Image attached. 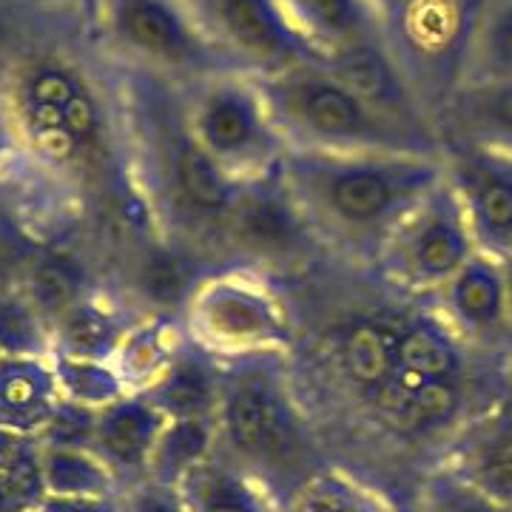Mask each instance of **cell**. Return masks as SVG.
Wrapping results in <instances>:
<instances>
[{
    "instance_id": "6da1fadb",
    "label": "cell",
    "mask_w": 512,
    "mask_h": 512,
    "mask_svg": "<svg viewBox=\"0 0 512 512\" xmlns=\"http://www.w3.org/2000/svg\"><path fill=\"white\" fill-rule=\"evenodd\" d=\"M0 154L69 194H137L114 74L57 40L0 57Z\"/></svg>"
},
{
    "instance_id": "7a4b0ae2",
    "label": "cell",
    "mask_w": 512,
    "mask_h": 512,
    "mask_svg": "<svg viewBox=\"0 0 512 512\" xmlns=\"http://www.w3.org/2000/svg\"><path fill=\"white\" fill-rule=\"evenodd\" d=\"M117 86L131 180L154 228L177 245L220 242L239 183L194 140L183 89L128 69H117Z\"/></svg>"
},
{
    "instance_id": "3957f363",
    "label": "cell",
    "mask_w": 512,
    "mask_h": 512,
    "mask_svg": "<svg viewBox=\"0 0 512 512\" xmlns=\"http://www.w3.org/2000/svg\"><path fill=\"white\" fill-rule=\"evenodd\" d=\"M444 180L441 154L291 148L279 183L319 242L376 259L399 222Z\"/></svg>"
},
{
    "instance_id": "277c9868",
    "label": "cell",
    "mask_w": 512,
    "mask_h": 512,
    "mask_svg": "<svg viewBox=\"0 0 512 512\" xmlns=\"http://www.w3.org/2000/svg\"><path fill=\"white\" fill-rule=\"evenodd\" d=\"M217 450L259 478L279 504L328 464L296 393L288 356L222 362Z\"/></svg>"
},
{
    "instance_id": "5b68a950",
    "label": "cell",
    "mask_w": 512,
    "mask_h": 512,
    "mask_svg": "<svg viewBox=\"0 0 512 512\" xmlns=\"http://www.w3.org/2000/svg\"><path fill=\"white\" fill-rule=\"evenodd\" d=\"M259 83L291 148L444 154L436 128L393 117L336 63H302Z\"/></svg>"
},
{
    "instance_id": "8992f818",
    "label": "cell",
    "mask_w": 512,
    "mask_h": 512,
    "mask_svg": "<svg viewBox=\"0 0 512 512\" xmlns=\"http://www.w3.org/2000/svg\"><path fill=\"white\" fill-rule=\"evenodd\" d=\"M467 393V345L430 305L404 313L393 370L370 416L393 439L439 444L441 456L470 416Z\"/></svg>"
},
{
    "instance_id": "52a82bcc",
    "label": "cell",
    "mask_w": 512,
    "mask_h": 512,
    "mask_svg": "<svg viewBox=\"0 0 512 512\" xmlns=\"http://www.w3.org/2000/svg\"><path fill=\"white\" fill-rule=\"evenodd\" d=\"M180 325L185 339L217 362L291 356L296 345L285 296L251 265L202 274L180 313Z\"/></svg>"
},
{
    "instance_id": "ba28073f",
    "label": "cell",
    "mask_w": 512,
    "mask_h": 512,
    "mask_svg": "<svg viewBox=\"0 0 512 512\" xmlns=\"http://www.w3.org/2000/svg\"><path fill=\"white\" fill-rule=\"evenodd\" d=\"M89 37L111 66L180 89L231 69L202 32L188 0H103Z\"/></svg>"
},
{
    "instance_id": "9c48e42d",
    "label": "cell",
    "mask_w": 512,
    "mask_h": 512,
    "mask_svg": "<svg viewBox=\"0 0 512 512\" xmlns=\"http://www.w3.org/2000/svg\"><path fill=\"white\" fill-rule=\"evenodd\" d=\"M183 109L194 140L234 183L279 174L291 146L256 77L225 69L197 80L183 89Z\"/></svg>"
},
{
    "instance_id": "30bf717a",
    "label": "cell",
    "mask_w": 512,
    "mask_h": 512,
    "mask_svg": "<svg viewBox=\"0 0 512 512\" xmlns=\"http://www.w3.org/2000/svg\"><path fill=\"white\" fill-rule=\"evenodd\" d=\"M476 254L473 228L444 177L399 222L376 259V268L399 293L430 302Z\"/></svg>"
},
{
    "instance_id": "8fae6325",
    "label": "cell",
    "mask_w": 512,
    "mask_h": 512,
    "mask_svg": "<svg viewBox=\"0 0 512 512\" xmlns=\"http://www.w3.org/2000/svg\"><path fill=\"white\" fill-rule=\"evenodd\" d=\"M202 32L231 69L274 77L322 57L299 35L282 0H188Z\"/></svg>"
},
{
    "instance_id": "7c38bea8",
    "label": "cell",
    "mask_w": 512,
    "mask_h": 512,
    "mask_svg": "<svg viewBox=\"0 0 512 512\" xmlns=\"http://www.w3.org/2000/svg\"><path fill=\"white\" fill-rule=\"evenodd\" d=\"M444 177L473 228L478 251L512 254V154L444 143Z\"/></svg>"
},
{
    "instance_id": "4fadbf2b",
    "label": "cell",
    "mask_w": 512,
    "mask_h": 512,
    "mask_svg": "<svg viewBox=\"0 0 512 512\" xmlns=\"http://www.w3.org/2000/svg\"><path fill=\"white\" fill-rule=\"evenodd\" d=\"M313 239L311 228L279 183V174L271 180L239 185L220 231V245L254 262L291 259Z\"/></svg>"
},
{
    "instance_id": "5bb4252c",
    "label": "cell",
    "mask_w": 512,
    "mask_h": 512,
    "mask_svg": "<svg viewBox=\"0 0 512 512\" xmlns=\"http://www.w3.org/2000/svg\"><path fill=\"white\" fill-rule=\"evenodd\" d=\"M399 325L402 316H359L328 330L319 342V362L325 376L345 396L362 404L367 413H373L384 384L390 379Z\"/></svg>"
},
{
    "instance_id": "9a60e30c",
    "label": "cell",
    "mask_w": 512,
    "mask_h": 512,
    "mask_svg": "<svg viewBox=\"0 0 512 512\" xmlns=\"http://www.w3.org/2000/svg\"><path fill=\"white\" fill-rule=\"evenodd\" d=\"M441 322L456 333L458 339L473 345H495L512 328L510 288L501 256L478 251L430 302Z\"/></svg>"
},
{
    "instance_id": "2e32d148",
    "label": "cell",
    "mask_w": 512,
    "mask_h": 512,
    "mask_svg": "<svg viewBox=\"0 0 512 512\" xmlns=\"http://www.w3.org/2000/svg\"><path fill=\"white\" fill-rule=\"evenodd\" d=\"M439 464L512 507V390L464 419L441 450Z\"/></svg>"
},
{
    "instance_id": "e0dca14e",
    "label": "cell",
    "mask_w": 512,
    "mask_h": 512,
    "mask_svg": "<svg viewBox=\"0 0 512 512\" xmlns=\"http://www.w3.org/2000/svg\"><path fill=\"white\" fill-rule=\"evenodd\" d=\"M165 419L146 393H126L97 410L92 453L111 470L120 495L148 478V461L163 436Z\"/></svg>"
},
{
    "instance_id": "ac0fdd59",
    "label": "cell",
    "mask_w": 512,
    "mask_h": 512,
    "mask_svg": "<svg viewBox=\"0 0 512 512\" xmlns=\"http://www.w3.org/2000/svg\"><path fill=\"white\" fill-rule=\"evenodd\" d=\"M313 52L336 63L387 46V29L373 0H282Z\"/></svg>"
},
{
    "instance_id": "d6986e66",
    "label": "cell",
    "mask_w": 512,
    "mask_h": 512,
    "mask_svg": "<svg viewBox=\"0 0 512 512\" xmlns=\"http://www.w3.org/2000/svg\"><path fill=\"white\" fill-rule=\"evenodd\" d=\"M441 143L512 154V77L461 83L436 106Z\"/></svg>"
},
{
    "instance_id": "ffe728a7",
    "label": "cell",
    "mask_w": 512,
    "mask_h": 512,
    "mask_svg": "<svg viewBox=\"0 0 512 512\" xmlns=\"http://www.w3.org/2000/svg\"><path fill=\"white\" fill-rule=\"evenodd\" d=\"M63 402L49 353H6L0 359V427L40 436Z\"/></svg>"
},
{
    "instance_id": "44dd1931",
    "label": "cell",
    "mask_w": 512,
    "mask_h": 512,
    "mask_svg": "<svg viewBox=\"0 0 512 512\" xmlns=\"http://www.w3.org/2000/svg\"><path fill=\"white\" fill-rule=\"evenodd\" d=\"M146 313H131L100 293L86 291L49 328V353L111 362L128 328Z\"/></svg>"
},
{
    "instance_id": "7402d4cb",
    "label": "cell",
    "mask_w": 512,
    "mask_h": 512,
    "mask_svg": "<svg viewBox=\"0 0 512 512\" xmlns=\"http://www.w3.org/2000/svg\"><path fill=\"white\" fill-rule=\"evenodd\" d=\"M220 384L222 362L202 353L185 339L183 350L174 356V362L143 393L168 421L217 419Z\"/></svg>"
},
{
    "instance_id": "603a6c76",
    "label": "cell",
    "mask_w": 512,
    "mask_h": 512,
    "mask_svg": "<svg viewBox=\"0 0 512 512\" xmlns=\"http://www.w3.org/2000/svg\"><path fill=\"white\" fill-rule=\"evenodd\" d=\"M180 495L188 512H282L279 498L220 450L180 481Z\"/></svg>"
},
{
    "instance_id": "cb8c5ba5",
    "label": "cell",
    "mask_w": 512,
    "mask_h": 512,
    "mask_svg": "<svg viewBox=\"0 0 512 512\" xmlns=\"http://www.w3.org/2000/svg\"><path fill=\"white\" fill-rule=\"evenodd\" d=\"M185 333L180 319L140 316L123 336L111 365L123 379L128 393H143L165 373L174 356L183 350Z\"/></svg>"
},
{
    "instance_id": "d4e9b609",
    "label": "cell",
    "mask_w": 512,
    "mask_h": 512,
    "mask_svg": "<svg viewBox=\"0 0 512 512\" xmlns=\"http://www.w3.org/2000/svg\"><path fill=\"white\" fill-rule=\"evenodd\" d=\"M282 512H404L390 495L345 467L325 464L302 481L285 501Z\"/></svg>"
},
{
    "instance_id": "484cf974",
    "label": "cell",
    "mask_w": 512,
    "mask_h": 512,
    "mask_svg": "<svg viewBox=\"0 0 512 512\" xmlns=\"http://www.w3.org/2000/svg\"><path fill=\"white\" fill-rule=\"evenodd\" d=\"M197 274L188 265L183 245L163 239L154 251H146L134 268V293L146 305V316H171L180 319L188 296L194 291Z\"/></svg>"
},
{
    "instance_id": "4316f807",
    "label": "cell",
    "mask_w": 512,
    "mask_h": 512,
    "mask_svg": "<svg viewBox=\"0 0 512 512\" xmlns=\"http://www.w3.org/2000/svg\"><path fill=\"white\" fill-rule=\"evenodd\" d=\"M217 453V419L168 421L148 461V481L180 487L194 467Z\"/></svg>"
},
{
    "instance_id": "83f0119b",
    "label": "cell",
    "mask_w": 512,
    "mask_h": 512,
    "mask_svg": "<svg viewBox=\"0 0 512 512\" xmlns=\"http://www.w3.org/2000/svg\"><path fill=\"white\" fill-rule=\"evenodd\" d=\"M43 487L60 498H117L120 484L111 470L80 447H43Z\"/></svg>"
},
{
    "instance_id": "f1b7e54d",
    "label": "cell",
    "mask_w": 512,
    "mask_h": 512,
    "mask_svg": "<svg viewBox=\"0 0 512 512\" xmlns=\"http://www.w3.org/2000/svg\"><path fill=\"white\" fill-rule=\"evenodd\" d=\"M52 356V353H49ZM57 382L63 399L74 404L103 410L106 404L126 396V384L117 376L111 362H92V359H69V356H52Z\"/></svg>"
},
{
    "instance_id": "f546056e",
    "label": "cell",
    "mask_w": 512,
    "mask_h": 512,
    "mask_svg": "<svg viewBox=\"0 0 512 512\" xmlns=\"http://www.w3.org/2000/svg\"><path fill=\"white\" fill-rule=\"evenodd\" d=\"M413 512H512V507L470 487L464 478L436 461L421 476Z\"/></svg>"
},
{
    "instance_id": "4dcf8cb0",
    "label": "cell",
    "mask_w": 512,
    "mask_h": 512,
    "mask_svg": "<svg viewBox=\"0 0 512 512\" xmlns=\"http://www.w3.org/2000/svg\"><path fill=\"white\" fill-rule=\"evenodd\" d=\"M94 424H97V410L63 399L52 421L46 424V430L37 439H40L43 447H80V450H92Z\"/></svg>"
},
{
    "instance_id": "1f68e13d",
    "label": "cell",
    "mask_w": 512,
    "mask_h": 512,
    "mask_svg": "<svg viewBox=\"0 0 512 512\" xmlns=\"http://www.w3.org/2000/svg\"><path fill=\"white\" fill-rule=\"evenodd\" d=\"M123 512H188L180 487L160 484V481H143L120 495Z\"/></svg>"
},
{
    "instance_id": "d6a6232c",
    "label": "cell",
    "mask_w": 512,
    "mask_h": 512,
    "mask_svg": "<svg viewBox=\"0 0 512 512\" xmlns=\"http://www.w3.org/2000/svg\"><path fill=\"white\" fill-rule=\"evenodd\" d=\"M37 512H123L120 495L117 498H60L46 495Z\"/></svg>"
},
{
    "instance_id": "836d02e7",
    "label": "cell",
    "mask_w": 512,
    "mask_h": 512,
    "mask_svg": "<svg viewBox=\"0 0 512 512\" xmlns=\"http://www.w3.org/2000/svg\"><path fill=\"white\" fill-rule=\"evenodd\" d=\"M37 498L26 493L18 481L0 476V512H29L37 510Z\"/></svg>"
},
{
    "instance_id": "e575fe53",
    "label": "cell",
    "mask_w": 512,
    "mask_h": 512,
    "mask_svg": "<svg viewBox=\"0 0 512 512\" xmlns=\"http://www.w3.org/2000/svg\"><path fill=\"white\" fill-rule=\"evenodd\" d=\"M40 3H46L49 9H57V12L74 15V18L86 26V32H89V26H92L94 15H97V9H100L103 0H40Z\"/></svg>"
},
{
    "instance_id": "d590c367",
    "label": "cell",
    "mask_w": 512,
    "mask_h": 512,
    "mask_svg": "<svg viewBox=\"0 0 512 512\" xmlns=\"http://www.w3.org/2000/svg\"><path fill=\"white\" fill-rule=\"evenodd\" d=\"M410 3H413V0H373L376 12H379V15H382V20H384V29H387V26H390V20L396 18V15H399L402 9H407Z\"/></svg>"
},
{
    "instance_id": "8d00e7d4",
    "label": "cell",
    "mask_w": 512,
    "mask_h": 512,
    "mask_svg": "<svg viewBox=\"0 0 512 512\" xmlns=\"http://www.w3.org/2000/svg\"><path fill=\"white\" fill-rule=\"evenodd\" d=\"M501 265H504V276H507V288H510V305H512V254L501 256Z\"/></svg>"
},
{
    "instance_id": "74e56055",
    "label": "cell",
    "mask_w": 512,
    "mask_h": 512,
    "mask_svg": "<svg viewBox=\"0 0 512 512\" xmlns=\"http://www.w3.org/2000/svg\"><path fill=\"white\" fill-rule=\"evenodd\" d=\"M3 356H6V353H3V348H0V359H3Z\"/></svg>"
},
{
    "instance_id": "f35d334b",
    "label": "cell",
    "mask_w": 512,
    "mask_h": 512,
    "mask_svg": "<svg viewBox=\"0 0 512 512\" xmlns=\"http://www.w3.org/2000/svg\"><path fill=\"white\" fill-rule=\"evenodd\" d=\"M29 512H37V510H29Z\"/></svg>"
}]
</instances>
